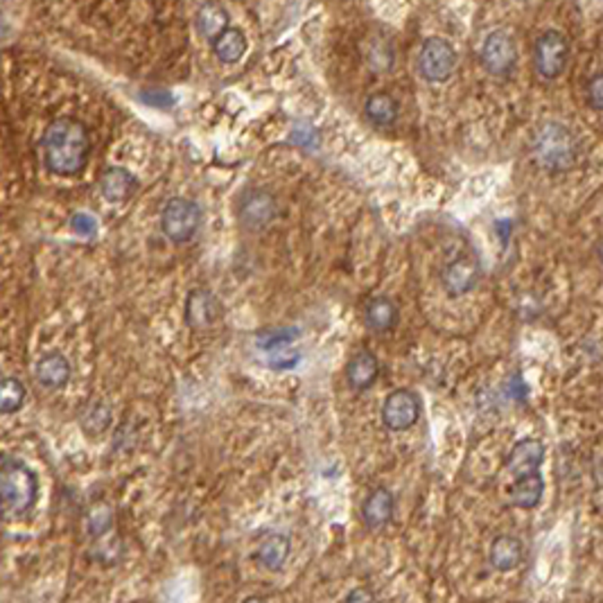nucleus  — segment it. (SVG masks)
Wrapping results in <instances>:
<instances>
[{
    "label": "nucleus",
    "mask_w": 603,
    "mask_h": 603,
    "mask_svg": "<svg viewBox=\"0 0 603 603\" xmlns=\"http://www.w3.org/2000/svg\"><path fill=\"white\" fill-rule=\"evenodd\" d=\"M43 163L57 177H75L86 168L90 136L84 123L75 118H57L46 127L41 138Z\"/></svg>",
    "instance_id": "1"
},
{
    "label": "nucleus",
    "mask_w": 603,
    "mask_h": 603,
    "mask_svg": "<svg viewBox=\"0 0 603 603\" xmlns=\"http://www.w3.org/2000/svg\"><path fill=\"white\" fill-rule=\"evenodd\" d=\"M536 166L547 172H567L579 163L581 147L574 134L561 123H542L531 141Z\"/></svg>",
    "instance_id": "2"
},
{
    "label": "nucleus",
    "mask_w": 603,
    "mask_h": 603,
    "mask_svg": "<svg viewBox=\"0 0 603 603\" xmlns=\"http://www.w3.org/2000/svg\"><path fill=\"white\" fill-rule=\"evenodd\" d=\"M0 493L7 515H23L37 502V475L21 459L3 457L0 463Z\"/></svg>",
    "instance_id": "3"
},
{
    "label": "nucleus",
    "mask_w": 603,
    "mask_h": 603,
    "mask_svg": "<svg viewBox=\"0 0 603 603\" xmlns=\"http://www.w3.org/2000/svg\"><path fill=\"white\" fill-rule=\"evenodd\" d=\"M202 227V208L185 197H172L160 212V231L175 245H185Z\"/></svg>",
    "instance_id": "4"
},
{
    "label": "nucleus",
    "mask_w": 603,
    "mask_h": 603,
    "mask_svg": "<svg viewBox=\"0 0 603 603\" xmlns=\"http://www.w3.org/2000/svg\"><path fill=\"white\" fill-rule=\"evenodd\" d=\"M236 217L245 231H263L279 217V199L267 188H246L237 197Z\"/></svg>",
    "instance_id": "5"
},
{
    "label": "nucleus",
    "mask_w": 603,
    "mask_h": 603,
    "mask_svg": "<svg viewBox=\"0 0 603 603\" xmlns=\"http://www.w3.org/2000/svg\"><path fill=\"white\" fill-rule=\"evenodd\" d=\"M457 50L450 41L441 37L425 39L418 50V73L425 82H448L457 68Z\"/></svg>",
    "instance_id": "6"
},
{
    "label": "nucleus",
    "mask_w": 603,
    "mask_h": 603,
    "mask_svg": "<svg viewBox=\"0 0 603 603\" xmlns=\"http://www.w3.org/2000/svg\"><path fill=\"white\" fill-rule=\"evenodd\" d=\"M567 62H570V43L565 34L558 30H547L536 39L533 64H536L538 75L545 80H556L567 68Z\"/></svg>",
    "instance_id": "7"
},
{
    "label": "nucleus",
    "mask_w": 603,
    "mask_h": 603,
    "mask_svg": "<svg viewBox=\"0 0 603 603\" xmlns=\"http://www.w3.org/2000/svg\"><path fill=\"white\" fill-rule=\"evenodd\" d=\"M481 66L495 77H506L518 64V46L506 30H493L479 50Z\"/></svg>",
    "instance_id": "8"
},
{
    "label": "nucleus",
    "mask_w": 603,
    "mask_h": 603,
    "mask_svg": "<svg viewBox=\"0 0 603 603\" xmlns=\"http://www.w3.org/2000/svg\"><path fill=\"white\" fill-rule=\"evenodd\" d=\"M420 418V398L409 389H396L384 398L382 405V423L392 432H407Z\"/></svg>",
    "instance_id": "9"
},
{
    "label": "nucleus",
    "mask_w": 603,
    "mask_h": 603,
    "mask_svg": "<svg viewBox=\"0 0 603 603\" xmlns=\"http://www.w3.org/2000/svg\"><path fill=\"white\" fill-rule=\"evenodd\" d=\"M481 279V267L475 255L461 254L444 264L441 269V285L450 297H466L477 288Z\"/></svg>",
    "instance_id": "10"
},
{
    "label": "nucleus",
    "mask_w": 603,
    "mask_h": 603,
    "mask_svg": "<svg viewBox=\"0 0 603 603\" xmlns=\"http://www.w3.org/2000/svg\"><path fill=\"white\" fill-rule=\"evenodd\" d=\"M185 323L193 331H212L224 316L222 301L211 292V289L197 288L188 294L185 298Z\"/></svg>",
    "instance_id": "11"
},
{
    "label": "nucleus",
    "mask_w": 603,
    "mask_h": 603,
    "mask_svg": "<svg viewBox=\"0 0 603 603\" xmlns=\"http://www.w3.org/2000/svg\"><path fill=\"white\" fill-rule=\"evenodd\" d=\"M542 461H545V444L538 438H522L511 448L506 470L513 475V479H522V477L536 475Z\"/></svg>",
    "instance_id": "12"
},
{
    "label": "nucleus",
    "mask_w": 603,
    "mask_h": 603,
    "mask_svg": "<svg viewBox=\"0 0 603 603\" xmlns=\"http://www.w3.org/2000/svg\"><path fill=\"white\" fill-rule=\"evenodd\" d=\"M380 375V364L371 350H357L346 364V382L353 392H366Z\"/></svg>",
    "instance_id": "13"
},
{
    "label": "nucleus",
    "mask_w": 603,
    "mask_h": 603,
    "mask_svg": "<svg viewBox=\"0 0 603 603\" xmlns=\"http://www.w3.org/2000/svg\"><path fill=\"white\" fill-rule=\"evenodd\" d=\"M34 377L41 387L46 389H62L71 380V362L62 353L52 350L46 353L34 366Z\"/></svg>",
    "instance_id": "14"
},
{
    "label": "nucleus",
    "mask_w": 603,
    "mask_h": 603,
    "mask_svg": "<svg viewBox=\"0 0 603 603\" xmlns=\"http://www.w3.org/2000/svg\"><path fill=\"white\" fill-rule=\"evenodd\" d=\"M99 193H102L104 199L108 202H127L134 193L138 190V181L136 177L132 175L125 168H107L102 170L98 179Z\"/></svg>",
    "instance_id": "15"
},
{
    "label": "nucleus",
    "mask_w": 603,
    "mask_h": 603,
    "mask_svg": "<svg viewBox=\"0 0 603 603\" xmlns=\"http://www.w3.org/2000/svg\"><path fill=\"white\" fill-rule=\"evenodd\" d=\"M393 495L387 488H375L362 504V520L368 529L387 527L393 518Z\"/></svg>",
    "instance_id": "16"
},
{
    "label": "nucleus",
    "mask_w": 603,
    "mask_h": 603,
    "mask_svg": "<svg viewBox=\"0 0 603 603\" xmlns=\"http://www.w3.org/2000/svg\"><path fill=\"white\" fill-rule=\"evenodd\" d=\"M364 323L373 332H389L398 323V307L389 297H373L364 306Z\"/></svg>",
    "instance_id": "17"
},
{
    "label": "nucleus",
    "mask_w": 603,
    "mask_h": 603,
    "mask_svg": "<svg viewBox=\"0 0 603 603\" xmlns=\"http://www.w3.org/2000/svg\"><path fill=\"white\" fill-rule=\"evenodd\" d=\"M77 420H80V427L84 429L89 436H99V434H104L108 427H111L114 414H111V407H108L104 401H99V398H89V401L80 407V411H77Z\"/></svg>",
    "instance_id": "18"
},
{
    "label": "nucleus",
    "mask_w": 603,
    "mask_h": 603,
    "mask_svg": "<svg viewBox=\"0 0 603 603\" xmlns=\"http://www.w3.org/2000/svg\"><path fill=\"white\" fill-rule=\"evenodd\" d=\"M524 547L515 536H497L490 545V565L497 572H511L522 563Z\"/></svg>",
    "instance_id": "19"
},
{
    "label": "nucleus",
    "mask_w": 603,
    "mask_h": 603,
    "mask_svg": "<svg viewBox=\"0 0 603 603\" xmlns=\"http://www.w3.org/2000/svg\"><path fill=\"white\" fill-rule=\"evenodd\" d=\"M398 111H401V107H398L396 98L392 93H384V90L371 93L364 102V116L375 127H389V125L396 123Z\"/></svg>",
    "instance_id": "20"
},
{
    "label": "nucleus",
    "mask_w": 603,
    "mask_h": 603,
    "mask_svg": "<svg viewBox=\"0 0 603 603\" xmlns=\"http://www.w3.org/2000/svg\"><path fill=\"white\" fill-rule=\"evenodd\" d=\"M542 493H545V481H542L540 472H536V475H529L513 481V486L509 488V500L518 509L531 511L540 504Z\"/></svg>",
    "instance_id": "21"
},
{
    "label": "nucleus",
    "mask_w": 603,
    "mask_h": 603,
    "mask_svg": "<svg viewBox=\"0 0 603 603\" xmlns=\"http://www.w3.org/2000/svg\"><path fill=\"white\" fill-rule=\"evenodd\" d=\"M289 547L292 545H289L288 536H283V533H271V536H267L260 542L258 552H255V561L263 567H267V570L279 572L285 565V561H288Z\"/></svg>",
    "instance_id": "22"
},
{
    "label": "nucleus",
    "mask_w": 603,
    "mask_h": 603,
    "mask_svg": "<svg viewBox=\"0 0 603 603\" xmlns=\"http://www.w3.org/2000/svg\"><path fill=\"white\" fill-rule=\"evenodd\" d=\"M197 30L206 41L215 43L217 39L222 37L231 25H228V12L222 5H215V3H208L202 5L197 12Z\"/></svg>",
    "instance_id": "23"
},
{
    "label": "nucleus",
    "mask_w": 603,
    "mask_h": 603,
    "mask_svg": "<svg viewBox=\"0 0 603 603\" xmlns=\"http://www.w3.org/2000/svg\"><path fill=\"white\" fill-rule=\"evenodd\" d=\"M212 52L222 64L240 62L246 52V37L240 28H228L222 37L212 43Z\"/></svg>",
    "instance_id": "24"
},
{
    "label": "nucleus",
    "mask_w": 603,
    "mask_h": 603,
    "mask_svg": "<svg viewBox=\"0 0 603 603\" xmlns=\"http://www.w3.org/2000/svg\"><path fill=\"white\" fill-rule=\"evenodd\" d=\"M297 337H298L297 328H263V331L255 332V346H258L260 350L273 353V350L289 349Z\"/></svg>",
    "instance_id": "25"
},
{
    "label": "nucleus",
    "mask_w": 603,
    "mask_h": 603,
    "mask_svg": "<svg viewBox=\"0 0 603 603\" xmlns=\"http://www.w3.org/2000/svg\"><path fill=\"white\" fill-rule=\"evenodd\" d=\"M25 398H28V389L21 380L16 377H5L3 380V389H0V411L5 416L14 414L21 407L25 405Z\"/></svg>",
    "instance_id": "26"
},
{
    "label": "nucleus",
    "mask_w": 603,
    "mask_h": 603,
    "mask_svg": "<svg viewBox=\"0 0 603 603\" xmlns=\"http://www.w3.org/2000/svg\"><path fill=\"white\" fill-rule=\"evenodd\" d=\"M111 524H114V511H111V506L104 504V502L90 506L89 515H86V531L90 536L99 538L111 529Z\"/></svg>",
    "instance_id": "27"
},
{
    "label": "nucleus",
    "mask_w": 603,
    "mask_h": 603,
    "mask_svg": "<svg viewBox=\"0 0 603 603\" xmlns=\"http://www.w3.org/2000/svg\"><path fill=\"white\" fill-rule=\"evenodd\" d=\"M301 359V353H298L297 349H280V350H273V353H269V366L271 368H292L297 366V362Z\"/></svg>",
    "instance_id": "28"
},
{
    "label": "nucleus",
    "mask_w": 603,
    "mask_h": 603,
    "mask_svg": "<svg viewBox=\"0 0 603 603\" xmlns=\"http://www.w3.org/2000/svg\"><path fill=\"white\" fill-rule=\"evenodd\" d=\"M71 227H73V231L80 233V236H93V233L98 231V224H95L93 217L84 215V212H77V215H73Z\"/></svg>",
    "instance_id": "29"
},
{
    "label": "nucleus",
    "mask_w": 603,
    "mask_h": 603,
    "mask_svg": "<svg viewBox=\"0 0 603 603\" xmlns=\"http://www.w3.org/2000/svg\"><path fill=\"white\" fill-rule=\"evenodd\" d=\"M588 102L594 108L603 111V73L594 75L588 84Z\"/></svg>",
    "instance_id": "30"
},
{
    "label": "nucleus",
    "mask_w": 603,
    "mask_h": 603,
    "mask_svg": "<svg viewBox=\"0 0 603 603\" xmlns=\"http://www.w3.org/2000/svg\"><path fill=\"white\" fill-rule=\"evenodd\" d=\"M141 98L145 99L147 104H154V107H168V104L175 102V98H172L168 90H145Z\"/></svg>",
    "instance_id": "31"
},
{
    "label": "nucleus",
    "mask_w": 603,
    "mask_h": 603,
    "mask_svg": "<svg viewBox=\"0 0 603 603\" xmlns=\"http://www.w3.org/2000/svg\"><path fill=\"white\" fill-rule=\"evenodd\" d=\"M346 603H375V599H373L371 590L368 588H355L353 592L346 597Z\"/></svg>",
    "instance_id": "32"
},
{
    "label": "nucleus",
    "mask_w": 603,
    "mask_h": 603,
    "mask_svg": "<svg viewBox=\"0 0 603 603\" xmlns=\"http://www.w3.org/2000/svg\"><path fill=\"white\" fill-rule=\"evenodd\" d=\"M242 603H264V601L260 597H249L246 601H242Z\"/></svg>",
    "instance_id": "33"
},
{
    "label": "nucleus",
    "mask_w": 603,
    "mask_h": 603,
    "mask_svg": "<svg viewBox=\"0 0 603 603\" xmlns=\"http://www.w3.org/2000/svg\"><path fill=\"white\" fill-rule=\"evenodd\" d=\"M597 254H599V260H601V263H603V240H601V245H599Z\"/></svg>",
    "instance_id": "34"
}]
</instances>
